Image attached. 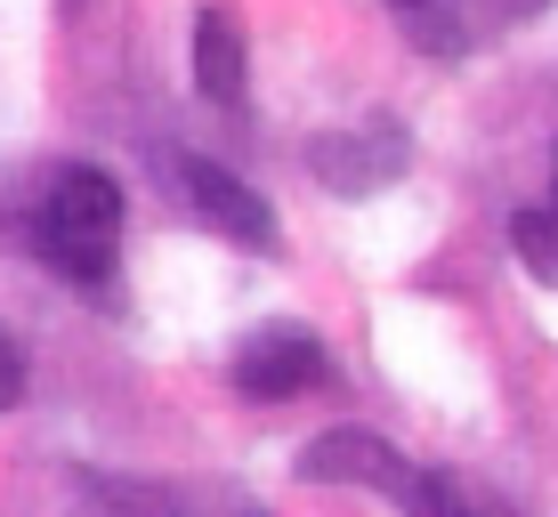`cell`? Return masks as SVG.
Wrapping results in <instances>:
<instances>
[{
    "label": "cell",
    "mask_w": 558,
    "mask_h": 517,
    "mask_svg": "<svg viewBox=\"0 0 558 517\" xmlns=\"http://www.w3.org/2000/svg\"><path fill=\"white\" fill-rule=\"evenodd\" d=\"M292 469L307 477V485H364V493H380V502H397L405 517H518L486 477L429 469V461H413V453H397L380 429H356V420L349 429L307 436Z\"/></svg>",
    "instance_id": "obj_1"
},
{
    "label": "cell",
    "mask_w": 558,
    "mask_h": 517,
    "mask_svg": "<svg viewBox=\"0 0 558 517\" xmlns=\"http://www.w3.org/2000/svg\"><path fill=\"white\" fill-rule=\"evenodd\" d=\"M122 186L98 162H49L25 195V243L49 275H65L73 292H106L122 267Z\"/></svg>",
    "instance_id": "obj_2"
},
{
    "label": "cell",
    "mask_w": 558,
    "mask_h": 517,
    "mask_svg": "<svg viewBox=\"0 0 558 517\" xmlns=\"http://www.w3.org/2000/svg\"><path fill=\"white\" fill-rule=\"evenodd\" d=\"M550 0H389V25L405 33V41L421 57H477V49H494L502 33L518 25H534Z\"/></svg>",
    "instance_id": "obj_3"
},
{
    "label": "cell",
    "mask_w": 558,
    "mask_h": 517,
    "mask_svg": "<svg viewBox=\"0 0 558 517\" xmlns=\"http://www.w3.org/2000/svg\"><path fill=\"white\" fill-rule=\"evenodd\" d=\"M227 380H235V396H252V405H292V396H316L324 380H332V356H324V340L307 332V323L276 316V323H259V332H243Z\"/></svg>",
    "instance_id": "obj_4"
},
{
    "label": "cell",
    "mask_w": 558,
    "mask_h": 517,
    "mask_svg": "<svg viewBox=\"0 0 558 517\" xmlns=\"http://www.w3.org/2000/svg\"><path fill=\"white\" fill-rule=\"evenodd\" d=\"M307 170H316V186H332V195H380V186H397L413 170V138L397 113H373V122H340L324 130L316 146H307Z\"/></svg>",
    "instance_id": "obj_5"
},
{
    "label": "cell",
    "mask_w": 558,
    "mask_h": 517,
    "mask_svg": "<svg viewBox=\"0 0 558 517\" xmlns=\"http://www.w3.org/2000/svg\"><path fill=\"white\" fill-rule=\"evenodd\" d=\"M179 186H186V202H195V219L210 226V235L243 243V251H259V259L283 251V226H276V210H267V195H252L227 162L186 155V162H179Z\"/></svg>",
    "instance_id": "obj_6"
},
{
    "label": "cell",
    "mask_w": 558,
    "mask_h": 517,
    "mask_svg": "<svg viewBox=\"0 0 558 517\" xmlns=\"http://www.w3.org/2000/svg\"><path fill=\"white\" fill-rule=\"evenodd\" d=\"M195 89L210 106H243L252 98V41H243V16L227 0L195 9Z\"/></svg>",
    "instance_id": "obj_7"
},
{
    "label": "cell",
    "mask_w": 558,
    "mask_h": 517,
    "mask_svg": "<svg viewBox=\"0 0 558 517\" xmlns=\"http://www.w3.org/2000/svg\"><path fill=\"white\" fill-rule=\"evenodd\" d=\"M89 493H98L106 509H122V517H186V502H195L186 485H113V477H106V485H89ZM203 517H259V509L235 502V493H210Z\"/></svg>",
    "instance_id": "obj_8"
},
{
    "label": "cell",
    "mask_w": 558,
    "mask_h": 517,
    "mask_svg": "<svg viewBox=\"0 0 558 517\" xmlns=\"http://www.w3.org/2000/svg\"><path fill=\"white\" fill-rule=\"evenodd\" d=\"M510 251H518V267H526L534 283H550V292H558V202L518 210V219H510Z\"/></svg>",
    "instance_id": "obj_9"
},
{
    "label": "cell",
    "mask_w": 558,
    "mask_h": 517,
    "mask_svg": "<svg viewBox=\"0 0 558 517\" xmlns=\"http://www.w3.org/2000/svg\"><path fill=\"white\" fill-rule=\"evenodd\" d=\"M16 396H25V356H16V340L0 332V413H16Z\"/></svg>",
    "instance_id": "obj_10"
},
{
    "label": "cell",
    "mask_w": 558,
    "mask_h": 517,
    "mask_svg": "<svg viewBox=\"0 0 558 517\" xmlns=\"http://www.w3.org/2000/svg\"><path fill=\"white\" fill-rule=\"evenodd\" d=\"M550 179H558V155H550Z\"/></svg>",
    "instance_id": "obj_11"
}]
</instances>
